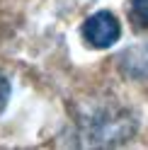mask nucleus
Listing matches in <instances>:
<instances>
[{"mask_svg":"<svg viewBox=\"0 0 148 150\" xmlns=\"http://www.w3.org/2000/svg\"><path fill=\"white\" fill-rule=\"evenodd\" d=\"M7 99H10V82L3 73H0V114H3V109L7 107Z\"/></svg>","mask_w":148,"mask_h":150,"instance_id":"nucleus-3","label":"nucleus"},{"mask_svg":"<svg viewBox=\"0 0 148 150\" xmlns=\"http://www.w3.org/2000/svg\"><path fill=\"white\" fill-rule=\"evenodd\" d=\"M129 17L136 29H148V0H131Z\"/></svg>","mask_w":148,"mask_h":150,"instance_id":"nucleus-2","label":"nucleus"},{"mask_svg":"<svg viewBox=\"0 0 148 150\" xmlns=\"http://www.w3.org/2000/svg\"><path fill=\"white\" fill-rule=\"evenodd\" d=\"M83 39H85L92 49H109L114 41H119L122 36V27L119 20L109 10H100L95 15H90L83 22Z\"/></svg>","mask_w":148,"mask_h":150,"instance_id":"nucleus-1","label":"nucleus"}]
</instances>
